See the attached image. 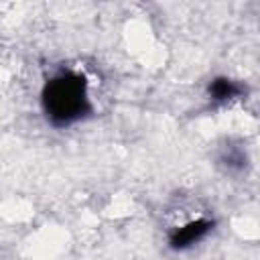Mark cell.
<instances>
[{
  "label": "cell",
  "mask_w": 260,
  "mask_h": 260,
  "mask_svg": "<svg viewBox=\"0 0 260 260\" xmlns=\"http://www.w3.org/2000/svg\"><path fill=\"white\" fill-rule=\"evenodd\" d=\"M41 106L45 118L57 128L71 126L87 118L93 110L87 93V81L75 71H59L49 77L41 91Z\"/></svg>",
  "instance_id": "obj_1"
},
{
  "label": "cell",
  "mask_w": 260,
  "mask_h": 260,
  "mask_svg": "<svg viewBox=\"0 0 260 260\" xmlns=\"http://www.w3.org/2000/svg\"><path fill=\"white\" fill-rule=\"evenodd\" d=\"M215 221L213 219H207V217H201V219H193V221H187L185 225L181 228H175L169 236V246L171 250H187L191 246H195L197 242H201L211 230H213Z\"/></svg>",
  "instance_id": "obj_2"
},
{
  "label": "cell",
  "mask_w": 260,
  "mask_h": 260,
  "mask_svg": "<svg viewBox=\"0 0 260 260\" xmlns=\"http://www.w3.org/2000/svg\"><path fill=\"white\" fill-rule=\"evenodd\" d=\"M244 91V85L230 77H215L207 85V95L213 102H230L234 98H240Z\"/></svg>",
  "instance_id": "obj_3"
},
{
  "label": "cell",
  "mask_w": 260,
  "mask_h": 260,
  "mask_svg": "<svg viewBox=\"0 0 260 260\" xmlns=\"http://www.w3.org/2000/svg\"><path fill=\"white\" fill-rule=\"evenodd\" d=\"M219 160H221V165H225L228 169H244V165H246V152H242L240 148H236V146H228L223 152H221V156H219Z\"/></svg>",
  "instance_id": "obj_4"
}]
</instances>
